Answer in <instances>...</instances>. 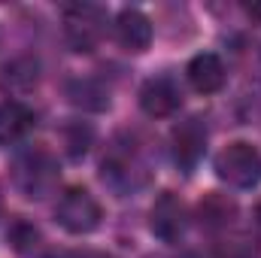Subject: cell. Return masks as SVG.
<instances>
[{"mask_svg": "<svg viewBox=\"0 0 261 258\" xmlns=\"http://www.w3.org/2000/svg\"><path fill=\"white\" fill-rule=\"evenodd\" d=\"M216 173L234 189H252L261 183V152L249 143H231L216 155Z\"/></svg>", "mask_w": 261, "mask_h": 258, "instance_id": "6da1fadb", "label": "cell"}, {"mask_svg": "<svg viewBox=\"0 0 261 258\" xmlns=\"http://www.w3.org/2000/svg\"><path fill=\"white\" fill-rule=\"evenodd\" d=\"M55 219L70 234H91L100 225V203L85 189H70L55 207Z\"/></svg>", "mask_w": 261, "mask_h": 258, "instance_id": "7a4b0ae2", "label": "cell"}, {"mask_svg": "<svg viewBox=\"0 0 261 258\" xmlns=\"http://www.w3.org/2000/svg\"><path fill=\"white\" fill-rule=\"evenodd\" d=\"M67 43L76 52H91L103 37V15L94 6H70L64 12Z\"/></svg>", "mask_w": 261, "mask_h": 258, "instance_id": "3957f363", "label": "cell"}, {"mask_svg": "<svg viewBox=\"0 0 261 258\" xmlns=\"http://www.w3.org/2000/svg\"><path fill=\"white\" fill-rule=\"evenodd\" d=\"M15 179L28 197H46L58 183V170L46 152H28L15 164Z\"/></svg>", "mask_w": 261, "mask_h": 258, "instance_id": "277c9868", "label": "cell"}, {"mask_svg": "<svg viewBox=\"0 0 261 258\" xmlns=\"http://www.w3.org/2000/svg\"><path fill=\"white\" fill-rule=\"evenodd\" d=\"M152 234L158 237V240H164V243H176L182 234H186V228H189V216H186V207H182V200L176 197V194L164 192L158 200H155V207H152Z\"/></svg>", "mask_w": 261, "mask_h": 258, "instance_id": "5b68a950", "label": "cell"}, {"mask_svg": "<svg viewBox=\"0 0 261 258\" xmlns=\"http://www.w3.org/2000/svg\"><path fill=\"white\" fill-rule=\"evenodd\" d=\"M182 104V91L173 79L167 76H158V79H149L143 88H140V107L146 116L152 119H167L179 110Z\"/></svg>", "mask_w": 261, "mask_h": 258, "instance_id": "8992f818", "label": "cell"}, {"mask_svg": "<svg viewBox=\"0 0 261 258\" xmlns=\"http://www.w3.org/2000/svg\"><path fill=\"white\" fill-rule=\"evenodd\" d=\"M206 149V128L200 119H186L173 128V158L179 167L192 170Z\"/></svg>", "mask_w": 261, "mask_h": 258, "instance_id": "52a82bcc", "label": "cell"}, {"mask_svg": "<svg viewBox=\"0 0 261 258\" xmlns=\"http://www.w3.org/2000/svg\"><path fill=\"white\" fill-rule=\"evenodd\" d=\"M116 40L125 52H143L152 43V21L140 9H122L116 15Z\"/></svg>", "mask_w": 261, "mask_h": 258, "instance_id": "ba28073f", "label": "cell"}, {"mask_svg": "<svg viewBox=\"0 0 261 258\" xmlns=\"http://www.w3.org/2000/svg\"><path fill=\"white\" fill-rule=\"evenodd\" d=\"M186 76H189V82H192L195 91H200V94H213V91H219V88L225 85V64H222L219 55L200 52V55H195V58L189 61Z\"/></svg>", "mask_w": 261, "mask_h": 258, "instance_id": "9c48e42d", "label": "cell"}, {"mask_svg": "<svg viewBox=\"0 0 261 258\" xmlns=\"http://www.w3.org/2000/svg\"><path fill=\"white\" fill-rule=\"evenodd\" d=\"M31 128H34V113L24 104L18 100L0 104V143H15Z\"/></svg>", "mask_w": 261, "mask_h": 258, "instance_id": "30bf717a", "label": "cell"}, {"mask_svg": "<svg viewBox=\"0 0 261 258\" xmlns=\"http://www.w3.org/2000/svg\"><path fill=\"white\" fill-rule=\"evenodd\" d=\"M197 216H200V225L203 228H228L237 216V203L228 197V194H206L197 207Z\"/></svg>", "mask_w": 261, "mask_h": 258, "instance_id": "8fae6325", "label": "cell"}, {"mask_svg": "<svg viewBox=\"0 0 261 258\" xmlns=\"http://www.w3.org/2000/svg\"><path fill=\"white\" fill-rule=\"evenodd\" d=\"M258 225H261V207H258Z\"/></svg>", "mask_w": 261, "mask_h": 258, "instance_id": "7c38bea8", "label": "cell"}]
</instances>
